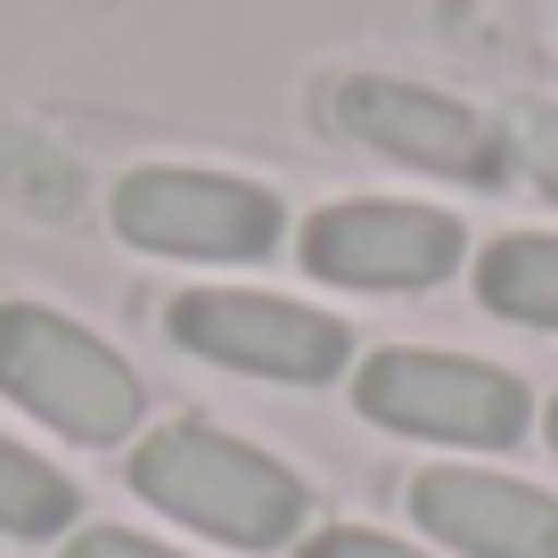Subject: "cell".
<instances>
[{"mask_svg":"<svg viewBox=\"0 0 558 558\" xmlns=\"http://www.w3.org/2000/svg\"><path fill=\"white\" fill-rule=\"evenodd\" d=\"M74 485L50 469V460L17 452V444H0V534H17V542H50L74 525Z\"/></svg>","mask_w":558,"mask_h":558,"instance_id":"cell-10","label":"cell"},{"mask_svg":"<svg viewBox=\"0 0 558 558\" xmlns=\"http://www.w3.org/2000/svg\"><path fill=\"white\" fill-rule=\"evenodd\" d=\"M66 558H181V550H157V542L123 534V525H90V534L66 542Z\"/></svg>","mask_w":558,"mask_h":558,"instance_id":"cell-14","label":"cell"},{"mask_svg":"<svg viewBox=\"0 0 558 558\" xmlns=\"http://www.w3.org/2000/svg\"><path fill=\"white\" fill-rule=\"evenodd\" d=\"M116 230L140 255H181V263H263L288 230L263 181L239 173H197V165H140L116 181Z\"/></svg>","mask_w":558,"mask_h":558,"instance_id":"cell-3","label":"cell"},{"mask_svg":"<svg viewBox=\"0 0 558 558\" xmlns=\"http://www.w3.org/2000/svg\"><path fill=\"white\" fill-rule=\"evenodd\" d=\"M304 558H418V550L395 534H369V525H337V534L304 542Z\"/></svg>","mask_w":558,"mask_h":558,"instance_id":"cell-13","label":"cell"},{"mask_svg":"<svg viewBox=\"0 0 558 558\" xmlns=\"http://www.w3.org/2000/svg\"><path fill=\"white\" fill-rule=\"evenodd\" d=\"M353 402H362V418H378L395 436L476 444V452L525 444V418H534V395L509 369L469 362V353H402V345L353 378Z\"/></svg>","mask_w":558,"mask_h":558,"instance_id":"cell-4","label":"cell"},{"mask_svg":"<svg viewBox=\"0 0 558 558\" xmlns=\"http://www.w3.org/2000/svg\"><path fill=\"white\" fill-rule=\"evenodd\" d=\"M411 518L469 558H558V501L518 476L427 469L411 485Z\"/></svg>","mask_w":558,"mask_h":558,"instance_id":"cell-8","label":"cell"},{"mask_svg":"<svg viewBox=\"0 0 558 558\" xmlns=\"http://www.w3.org/2000/svg\"><path fill=\"white\" fill-rule=\"evenodd\" d=\"M132 493L148 509H165L173 525L206 542H230V550H279V542L304 525V485L279 460H263L255 444L222 436L206 418H181V427H157V436L132 452Z\"/></svg>","mask_w":558,"mask_h":558,"instance_id":"cell-1","label":"cell"},{"mask_svg":"<svg viewBox=\"0 0 558 558\" xmlns=\"http://www.w3.org/2000/svg\"><path fill=\"white\" fill-rule=\"evenodd\" d=\"M550 444H558V402H550Z\"/></svg>","mask_w":558,"mask_h":558,"instance_id":"cell-15","label":"cell"},{"mask_svg":"<svg viewBox=\"0 0 558 558\" xmlns=\"http://www.w3.org/2000/svg\"><path fill=\"white\" fill-rule=\"evenodd\" d=\"M501 148H509V165H518V173H534L542 190L558 197V107H550V99H509Z\"/></svg>","mask_w":558,"mask_h":558,"instance_id":"cell-12","label":"cell"},{"mask_svg":"<svg viewBox=\"0 0 558 558\" xmlns=\"http://www.w3.org/2000/svg\"><path fill=\"white\" fill-rule=\"evenodd\" d=\"M0 395L90 452L140 427V378L123 369V353L50 304H0Z\"/></svg>","mask_w":558,"mask_h":558,"instance_id":"cell-2","label":"cell"},{"mask_svg":"<svg viewBox=\"0 0 558 558\" xmlns=\"http://www.w3.org/2000/svg\"><path fill=\"white\" fill-rule=\"evenodd\" d=\"M173 345L206 353L222 369H246V378H279V386H329L353 353V329L313 304L288 296H255V288H190L165 313Z\"/></svg>","mask_w":558,"mask_h":558,"instance_id":"cell-5","label":"cell"},{"mask_svg":"<svg viewBox=\"0 0 558 558\" xmlns=\"http://www.w3.org/2000/svg\"><path fill=\"white\" fill-rule=\"evenodd\" d=\"M0 190L17 197V206H34V214H74L83 206V173L58 157L50 140L17 132V123H0Z\"/></svg>","mask_w":558,"mask_h":558,"instance_id":"cell-11","label":"cell"},{"mask_svg":"<svg viewBox=\"0 0 558 558\" xmlns=\"http://www.w3.org/2000/svg\"><path fill=\"white\" fill-rule=\"evenodd\" d=\"M469 230L436 206H395V197H353L320 206L304 222V271L329 288H436L460 271Z\"/></svg>","mask_w":558,"mask_h":558,"instance_id":"cell-7","label":"cell"},{"mask_svg":"<svg viewBox=\"0 0 558 558\" xmlns=\"http://www.w3.org/2000/svg\"><path fill=\"white\" fill-rule=\"evenodd\" d=\"M476 296H485L501 320L558 329V239H542V230H509V239H493L485 263H476Z\"/></svg>","mask_w":558,"mask_h":558,"instance_id":"cell-9","label":"cell"},{"mask_svg":"<svg viewBox=\"0 0 558 558\" xmlns=\"http://www.w3.org/2000/svg\"><path fill=\"white\" fill-rule=\"evenodd\" d=\"M329 116L337 132H353L362 148L378 157H402L418 173H444V181H469V190H493L509 173V148L476 107L444 99V90H418L395 83V74H353V83L329 90Z\"/></svg>","mask_w":558,"mask_h":558,"instance_id":"cell-6","label":"cell"}]
</instances>
